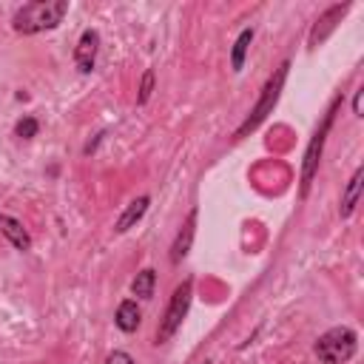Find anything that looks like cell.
Wrapping results in <instances>:
<instances>
[{
  "label": "cell",
  "instance_id": "obj_1",
  "mask_svg": "<svg viewBox=\"0 0 364 364\" xmlns=\"http://www.w3.org/2000/svg\"><path fill=\"white\" fill-rule=\"evenodd\" d=\"M68 14V0H34L26 3L14 11L11 17V28L17 34H40V31H51L63 23V17Z\"/></svg>",
  "mask_w": 364,
  "mask_h": 364
},
{
  "label": "cell",
  "instance_id": "obj_2",
  "mask_svg": "<svg viewBox=\"0 0 364 364\" xmlns=\"http://www.w3.org/2000/svg\"><path fill=\"white\" fill-rule=\"evenodd\" d=\"M355 347H358V336L353 327H333L316 338L313 353L321 364H347L355 355Z\"/></svg>",
  "mask_w": 364,
  "mask_h": 364
},
{
  "label": "cell",
  "instance_id": "obj_3",
  "mask_svg": "<svg viewBox=\"0 0 364 364\" xmlns=\"http://www.w3.org/2000/svg\"><path fill=\"white\" fill-rule=\"evenodd\" d=\"M287 71H290V63H282L279 68H276V74L264 82V88H262V97L256 100V105L250 108V114H247V119L236 128V136H247V131H256L262 122H264V117L276 108V102H279V94H282V85H284V80H287Z\"/></svg>",
  "mask_w": 364,
  "mask_h": 364
},
{
  "label": "cell",
  "instance_id": "obj_4",
  "mask_svg": "<svg viewBox=\"0 0 364 364\" xmlns=\"http://www.w3.org/2000/svg\"><path fill=\"white\" fill-rule=\"evenodd\" d=\"M191 299H193V279H185L182 284H176L162 318H159V327H156V344H165L173 338V333L182 327L188 310H191Z\"/></svg>",
  "mask_w": 364,
  "mask_h": 364
},
{
  "label": "cell",
  "instance_id": "obj_5",
  "mask_svg": "<svg viewBox=\"0 0 364 364\" xmlns=\"http://www.w3.org/2000/svg\"><path fill=\"white\" fill-rule=\"evenodd\" d=\"M336 108H338V102H333V108L324 114V119H321L318 131L313 134V139H310V145H307V151H304V162H301V188H299V193H301V196H307V193H310V185H313V176H316V171H318L321 148H324L327 131H330V125H333Z\"/></svg>",
  "mask_w": 364,
  "mask_h": 364
},
{
  "label": "cell",
  "instance_id": "obj_6",
  "mask_svg": "<svg viewBox=\"0 0 364 364\" xmlns=\"http://www.w3.org/2000/svg\"><path fill=\"white\" fill-rule=\"evenodd\" d=\"M97 51H100V31L97 28H85L74 46V65L80 74H88L97 63Z\"/></svg>",
  "mask_w": 364,
  "mask_h": 364
},
{
  "label": "cell",
  "instance_id": "obj_7",
  "mask_svg": "<svg viewBox=\"0 0 364 364\" xmlns=\"http://www.w3.org/2000/svg\"><path fill=\"white\" fill-rule=\"evenodd\" d=\"M347 11H350V3H344V6H330V9L316 20V26H313V31H310V37H307V46L316 48L318 43H324L327 34L341 23V17H344Z\"/></svg>",
  "mask_w": 364,
  "mask_h": 364
},
{
  "label": "cell",
  "instance_id": "obj_8",
  "mask_svg": "<svg viewBox=\"0 0 364 364\" xmlns=\"http://www.w3.org/2000/svg\"><path fill=\"white\" fill-rule=\"evenodd\" d=\"M193 233H196V208L188 213V219H185L182 230L176 233V239H173V245H171V262H173V264H179V262L188 256L191 242H193Z\"/></svg>",
  "mask_w": 364,
  "mask_h": 364
},
{
  "label": "cell",
  "instance_id": "obj_9",
  "mask_svg": "<svg viewBox=\"0 0 364 364\" xmlns=\"http://www.w3.org/2000/svg\"><path fill=\"white\" fill-rule=\"evenodd\" d=\"M0 233H3V236L11 242V247H17V250H28V247H31L28 230L23 228L20 219H14V216H9V213H0Z\"/></svg>",
  "mask_w": 364,
  "mask_h": 364
},
{
  "label": "cell",
  "instance_id": "obj_10",
  "mask_svg": "<svg viewBox=\"0 0 364 364\" xmlns=\"http://www.w3.org/2000/svg\"><path fill=\"white\" fill-rule=\"evenodd\" d=\"M148 205H151V199L148 196H136L134 202H128V208L117 216V222H114V230L117 233H125V230H131L142 216H145V210H148Z\"/></svg>",
  "mask_w": 364,
  "mask_h": 364
},
{
  "label": "cell",
  "instance_id": "obj_11",
  "mask_svg": "<svg viewBox=\"0 0 364 364\" xmlns=\"http://www.w3.org/2000/svg\"><path fill=\"white\" fill-rule=\"evenodd\" d=\"M361 179H364V168L358 165V168H355V173H353V176H350V182H347L344 193H341V208H338L341 219H347V216L355 210V205H358V196H361Z\"/></svg>",
  "mask_w": 364,
  "mask_h": 364
},
{
  "label": "cell",
  "instance_id": "obj_12",
  "mask_svg": "<svg viewBox=\"0 0 364 364\" xmlns=\"http://www.w3.org/2000/svg\"><path fill=\"white\" fill-rule=\"evenodd\" d=\"M139 321H142V313H139L136 301H134V299H125V301H119V307H117V316H114V324H117L122 333H134V330L139 327Z\"/></svg>",
  "mask_w": 364,
  "mask_h": 364
},
{
  "label": "cell",
  "instance_id": "obj_13",
  "mask_svg": "<svg viewBox=\"0 0 364 364\" xmlns=\"http://www.w3.org/2000/svg\"><path fill=\"white\" fill-rule=\"evenodd\" d=\"M250 43H253V28H245V31L233 40V48H230V68H233V71H242Z\"/></svg>",
  "mask_w": 364,
  "mask_h": 364
},
{
  "label": "cell",
  "instance_id": "obj_14",
  "mask_svg": "<svg viewBox=\"0 0 364 364\" xmlns=\"http://www.w3.org/2000/svg\"><path fill=\"white\" fill-rule=\"evenodd\" d=\"M154 284H156V273H154L151 267H145V270H139V273L134 276L131 293H134L136 299H154Z\"/></svg>",
  "mask_w": 364,
  "mask_h": 364
},
{
  "label": "cell",
  "instance_id": "obj_15",
  "mask_svg": "<svg viewBox=\"0 0 364 364\" xmlns=\"http://www.w3.org/2000/svg\"><path fill=\"white\" fill-rule=\"evenodd\" d=\"M154 80H156V74H154V68H148V71L142 74L139 94H136V102H139V105H145V102L151 100V94H154Z\"/></svg>",
  "mask_w": 364,
  "mask_h": 364
},
{
  "label": "cell",
  "instance_id": "obj_16",
  "mask_svg": "<svg viewBox=\"0 0 364 364\" xmlns=\"http://www.w3.org/2000/svg\"><path fill=\"white\" fill-rule=\"evenodd\" d=\"M37 131H40V122H37L34 117H23V119L14 125V134H17L20 139H31V136H37Z\"/></svg>",
  "mask_w": 364,
  "mask_h": 364
},
{
  "label": "cell",
  "instance_id": "obj_17",
  "mask_svg": "<svg viewBox=\"0 0 364 364\" xmlns=\"http://www.w3.org/2000/svg\"><path fill=\"white\" fill-rule=\"evenodd\" d=\"M105 364H136L125 350H114V353H108V358H105Z\"/></svg>",
  "mask_w": 364,
  "mask_h": 364
},
{
  "label": "cell",
  "instance_id": "obj_18",
  "mask_svg": "<svg viewBox=\"0 0 364 364\" xmlns=\"http://www.w3.org/2000/svg\"><path fill=\"white\" fill-rule=\"evenodd\" d=\"M361 97H364V88H358L355 97H353V114L355 117H361Z\"/></svg>",
  "mask_w": 364,
  "mask_h": 364
}]
</instances>
